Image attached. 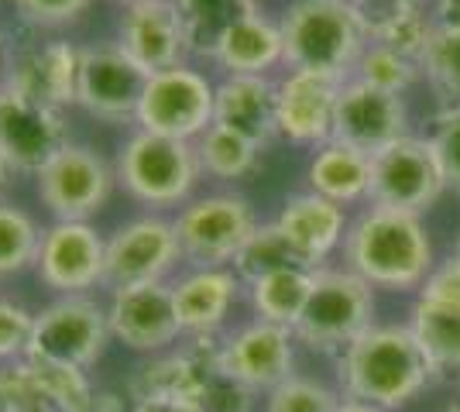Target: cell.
<instances>
[{
  "label": "cell",
  "instance_id": "obj_1",
  "mask_svg": "<svg viewBox=\"0 0 460 412\" xmlns=\"http://www.w3.org/2000/svg\"><path fill=\"white\" fill-rule=\"evenodd\" d=\"M347 268L371 289H420L433 272V241L416 214L367 206L344 234Z\"/></svg>",
  "mask_w": 460,
  "mask_h": 412
},
{
  "label": "cell",
  "instance_id": "obj_2",
  "mask_svg": "<svg viewBox=\"0 0 460 412\" xmlns=\"http://www.w3.org/2000/svg\"><path fill=\"white\" fill-rule=\"evenodd\" d=\"M347 399L399 409L429 385L433 364L409 327H371L337 361Z\"/></svg>",
  "mask_w": 460,
  "mask_h": 412
},
{
  "label": "cell",
  "instance_id": "obj_3",
  "mask_svg": "<svg viewBox=\"0 0 460 412\" xmlns=\"http://www.w3.org/2000/svg\"><path fill=\"white\" fill-rule=\"evenodd\" d=\"M286 66L347 79L371 45V18L347 0H292L279 21Z\"/></svg>",
  "mask_w": 460,
  "mask_h": 412
},
{
  "label": "cell",
  "instance_id": "obj_4",
  "mask_svg": "<svg viewBox=\"0 0 460 412\" xmlns=\"http://www.w3.org/2000/svg\"><path fill=\"white\" fill-rule=\"evenodd\" d=\"M375 327V289L350 268H316L306 310L296 323V340L309 351L344 354Z\"/></svg>",
  "mask_w": 460,
  "mask_h": 412
},
{
  "label": "cell",
  "instance_id": "obj_5",
  "mask_svg": "<svg viewBox=\"0 0 460 412\" xmlns=\"http://www.w3.org/2000/svg\"><path fill=\"white\" fill-rule=\"evenodd\" d=\"M199 176H203V165H199L196 141L137 131L117 155L120 186L137 203L155 206V210L186 203Z\"/></svg>",
  "mask_w": 460,
  "mask_h": 412
},
{
  "label": "cell",
  "instance_id": "obj_6",
  "mask_svg": "<svg viewBox=\"0 0 460 412\" xmlns=\"http://www.w3.org/2000/svg\"><path fill=\"white\" fill-rule=\"evenodd\" d=\"M111 340L114 337L103 306H96L90 295H58L35 313L28 361L90 372Z\"/></svg>",
  "mask_w": 460,
  "mask_h": 412
},
{
  "label": "cell",
  "instance_id": "obj_7",
  "mask_svg": "<svg viewBox=\"0 0 460 412\" xmlns=\"http://www.w3.org/2000/svg\"><path fill=\"white\" fill-rule=\"evenodd\" d=\"M172 227L190 268H230L248 237L258 231V220L244 197L213 193L186 203Z\"/></svg>",
  "mask_w": 460,
  "mask_h": 412
},
{
  "label": "cell",
  "instance_id": "obj_8",
  "mask_svg": "<svg viewBox=\"0 0 460 412\" xmlns=\"http://www.w3.org/2000/svg\"><path fill=\"white\" fill-rule=\"evenodd\" d=\"M217 86L186 62L148 76L145 97L137 103V127L148 135L199 141L213 127Z\"/></svg>",
  "mask_w": 460,
  "mask_h": 412
},
{
  "label": "cell",
  "instance_id": "obj_9",
  "mask_svg": "<svg viewBox=\"0 0 460 412\" xmlns=\"http://www.w3.org/2000/svg\"><path fill=\"white\" fill-rule=\"evenodd\" d=\"M443 189L447 182H443L440 162L426 137L405 135L402 141L371 155V186H367L371 206L420 216L440 199Z\"/></svg>",
  "mask_w": 460,
  "mask_h": 412
},
{
  "label": "cell",
  "instance_id": "obj_10",
  "mask_svg": "<svg viewBox=\"0 0 460 412\" xmlns=\"http://www.w3.org/2000/svg\"><path fill=\"white\" fill-rule=\"evenodd\" d=\"M66 145L69 131L62 110L31 100L11 83L0 86V152L14 172L39 176Z\"/></svg>",
  "mask_w": 460,
  "mask_h": 412
},
{
  "label": "cell",
  "instance_id": "obj_11",
  "mask_svg": "<svg viewBox=\"0 0 460 412\" xmlns=\"http://www.w3.org/2000/svg\"><path fill=\"white\" fill-rule=\"evenodd\" d=\"M179 261H182V248H179L172 220L137 216L107 237L103 285L124 289V285L165 282Z\"/></svg>",
  "mask_w": 460,
  "mask_h": 412
},
{
  "label": "cell",
  "instance_id": "obj_12",
  "mask_svg": "<svg viewBox=\"0 0 460 412\" xmlns=\"http://www.w3.org/2000/svg\"><path fill=\"white\" fill-rule=\"evenodd\" d=\"M107 268V241L96 234L90 220H56L41 231V248L35 272L41 285L58 295H86L103 285Z\"/></svg>",
  "mask_w": 460,
  "mask_h": 412
},
{
  "label": "cell",
  "instance_id": "obj_13",
  "mask_svg": "<svg viewBox=\"0 0 460 412\" xmlns=\"http://www.w3.org/2000/svg\"><path fill=\"white\" fill-rule=\"evenodd\" d=\"M405 135H409V110L402 93L378 90L358 76L341 83L333 141H344L365 155H378L382 148L402 141Z\"/></svg>",
  "mask_w": 460,
  "mask_h": 412
},
{
  "label": "cell",
  "instance_id": "obj_14",
  "mask_svg": "<svg viewBox=\"0 0 460 412\" xmlns=\"http://www.w3.org/2000/svg\"><path fill=\"white\" fill-rule=\"evenodd\" d=\"M114 172L86 145H66L39 172V197L56 220H90L111 197Z\"/></svg>",
  "mask_w": 460,
  "mask_h": 412
},
{
  "label": "cell",
  "instance_id": "obj_15",
  "mask_svg": "<svg viewBox=\"0 0 460 412\" xmlns=\"http://www.w3.org/2000/svg\"><path fill=\"white\" fill-rule=\"evenodd\" d=\"M148 73L120 52V45H90L79 56L76 103L100 120H135L137 103L145 97Z\"/></svg>",
  "mask_w": 460,
  "mask_h": 412
},
{
  "label": "cell",
  "instance_id": "obj_16",
  "mask_svg": "<svg viewBox=\"0 0 460 412\" xmlns=\"http://www.w3.org/2000/svg\"><path fill=\"white\" fill-rule=\"evenodd\" d=\"M107 323H111V337L120 340L128 351L162 354L165 347H172L182 337V327L175 320L172 282L111 289Z\"/></svg>",
  "mask_w": 460,
  "mask_h": 412
},
{
  "label": "cell",
  "instance_id": "obj_17",
  "mask_svg": "<svg viewBox=\"0 0 460 412\" xmlns=\"http://www.w3.org/2000/svg\"><path fill=\"white\" fill-rule=\"evenodd\" d=\"M296 344L299 340L288 327L254 320L220 340V364L254 395L271 392L296 374Z\"/></svg>",
  "mask_w": 460,
  "mask_h": 412
},
{
  "label": "cell",
  "instance_id": "obj_18",
  "mask_svg": "<svg viewBox=\"0 0 460 412\" xmlns=\"http://www.w3.org/2000/svg\"><path fill=\"white\" fill-rule=\"evenodd\" d=\"M117 45L128 59H135L148 76L182 66L190 56V35L172 0H141L131 4L117 28Z\"/></svg>",
  "mask_w": 460,
  "mask_h": 412
},
{
  "label": "cell",
  "instance_id": "obj_19",
  "mask_svg": "<svg viewBox=\"0 0 460 412\" xmlns=\"http://www.w3.org/2000/svg\"><path fill=\"white\" fill-rule=\"evenodd\" d=\"M344 79L320 76L306 69H288L279 90V135L288 137L292 145H313L320 148L333 137V114H337V97H341Z\"/></svg>",
  "mask_w": 460,
  "mask_h": 412
},
{
  "label": "cell",
  "instance_id": "obj_20",
  "mask_svg": "<svg viewBox=\"0 0 460 412\" xmlns=\"http://www.w3.org/2000/svg\"><path fill=\"white\" fill-rule=\"evenodd\" d=\"M79 56H83V48L62 39L28 45L7 62V83L45 107L62 110L66 103H76Z\"/></svg>",
  "mask_w": 460,
  "mask_h": 412
},
{
  "label": "cell",
  "instance_id": "obj_21",
  "mask_svg": "<svg viewBox=\"0 0 460 412\" xmlns=\"http://www.w3.org/2000/svg\"><path fill=\"white\" fill-rule=\"evenodd\" d=\"M244 282L234 268H190L172 282L175 320L182 337H217L237 306Z\"/></svg>",
  "mask_w": 460,
  "mask_h": 412
},
{
  "label": "cell",
  "instance_id": "obj_22",
  "mask_svg": "<svg viewBox=\"0 0 460 412\" xmlns=\"http://www.w3.org/2000/svg\"><path fill=\"white\" fill-rule=\"evenodd\" d=\"M213 124L265 148L279 135V90L269 76H227L217 83Z\"/></svg>",
  "mask_w": 460,
  "mask_h": 412
},
{
  "label": "cell",
  "instance_id": "obj_23",
  "mask_svg": "<svg viewBox=\"0 0 460 412\" xmlns=\"http://www.w3.org/2000/svg\"><path fill=\"white\" fill-rule=\"evenodd\" d=\"M275 224L282 227V234L316 268H323V261L344 244V234H347L344 206L326 197H316V193H296V197H288L282 214L275 216Z\"/></svg>",
  "mask_w": 460,
  "mask_h": 412
},
{
  "label": "cell",
  "instance_id": "obj_24",
  "mask_svg": "<svg viewBox=\"0 0 460 412\" xmlns=\"http://www.w3.org/2000/svg\"><path fill=\"white\" fill-rule=\"evenodd\" d=\"M213 59L227 69V76H265L271 66L286 62L282 28L251 7L220 35Z\"/></svg>",
  "mask_w": 460,
  "mask_h": 412
},
{
  "label": "cell",
  "instance_id": "obj_25",
  "mask_svg": "<svg viewBox=\"0 0 460 412\" xmlns=\"http://www.w3.org/2000/svg\"><path fill=\"white\" fill-rule=\"evenodd\" d=\"M309 193L316 197H326L333 203H358V199H367V186H371V155L350 148L344 141H326L320 145L313 158H309Z\"/></svg>",
  "mask_w": 460,
  "mask_h": 412
},
{
  "label": "cell",
  "instance_id": "obj_26",
  "mask_svg": "<svg viewBox=\"0 0 460 412\" xmlns=\"http://www.w3.org/2000/svg\"><path fill=\"white\" fill-rule=\"evenodd\" d=\"M409 316V330L416 334L433 372L460 374V299L420 295Z\"/></svg>",
  "mask_w": 460,
  "mask_h": 412
},
{
  "label": "cell",
  "instance_id": "obj_27",
  "mask_svg": "<svg viewBox=\"0 0 460 412\" xmlns=\"http://www.w3.org/2000/svg\"><path fill=\"white\" fill-rule=\"evenodd\" d=\"M422 73L450 103H460V0L433 4V39L422 56Z\"/></svg>",
  "mask_w": 460,
  "mask_h": 412
},
{
  "label": "cell",
  "instance_id": "obj_28",
  "mask_svg": "<svg viewBox=\"0 0 460 412\" xmlns=\"http://www.w3.org/2000/svg\"><path fill=\"white\" fill-rule=\"evenodd\" d=\"M244 289H248L251 310L258 313V320L296 330L299 316L306 310L309 289H313V272H306V268H282V272H271L265 278H258V282H251Z\"/></svg>",
  "mask_w": 460,
  "mask_h": 412
},
{
  "label": "cell",
  "instance_id": "obj_29",
  "mask_svg": "<svg viewBox=\"0 0 460 412\" xmlns=\"http://www.w3.org/2000/svg\"><path fill=\"white\" fill-rule=\"evenodd\" d=\"M237 278L251 285V282H258V278H265L271 272H282V268H306V272H316V265L309 261L286 234H282V227L271 220V224H258V231L248 237V244L241 248V255L234 258V265H230Z\"/></svg>",
  "mask_w": 460,
  "mask_h": 412
},
{
  "label": "cell",
  "instance_id": "obj_30",
  "mask_svg": "<svg viewBox=\"0 0 460 412\" xmlns=\"http://www.w3.org/2000/svg\"><path fill=\"white\" fill-rule=\"evenodd\" d=\"M433 39V11L422 4H388L378 18H371V41L420 62Z\"/></svg>",
  "mask_w": 460,
  "mask_h": 412
},
{
  "label": "cell",
  "instance_id": "obj_31",
  "mask_svg": "<svg viewBox=\"0 0 460 412\" xmlns=\"http://www.w3.org/2000/svg\"><path fill=\"white\" fill-rule=\"evenodd\" d=\"M172 4L179 7L182 24H186L190 52H203V56H213L220 35H224L244 11L254 7L248 0H172Z\"/></svg>",
  "mask_w": 460,
  "mask_h": 412
},
{
  "label": "cell",
  "instance_id": "obj_32",
  "mask_svg": "<svg viewBox=\"0 0 460 412\" xmlns=\"http://www.w3.org/2000/svg\"><path fill=\"white\" fill-rule=\"evenodd\" d=\"M196 152H199V165L203 172L213 179H241L248 176L258 162V145H251L248 137L234 135L227 127L213 124L207 135L196 141Z\"/></svg>",
  "mask_w": 460,
  "mask_h": 412
},
{
  "label": "cell",
  "instance_id": "obj_33",
  "mask_svg": "<svg viewBox=\"0 0 460 412\" xmlns=\"http://www.w3.org/2000/svg\"><path fill=\"white\" fill-rule=\"evenodd\" d=\"M41 231L14 203H0V275H18L39 261Z\"/></svg>",
  "mask_w": 460,
  "mask_h": 412
},
{
  "label": "cell",
  "instance_id": "obj_34",
  "mask_svg": "<svg viewBox=\"0 0 460 412\" xmlns=\"http://www.w3.org/2000/svg\"><path fill=\"white\" fill-rule=\"evenodd\" d=\"M28 364H31L35 381H39L41 395H45V406L52 412H96L100 392L90 385L86 372L56 368V364H35V361H28Z\"/></svg>",
  "mask_w": 460,
  "mask_h": 412
},
{
  "label": "cell",
  "instance_id": "obj_35",
  "mask_svg": "<svg viewBox=\"0 0 460 412\" xmlns=\"http://www.w3.org/2000/svg\"><path fill=\"white\" fill-rule=\"evenodd\" d=\"M354 73H358V79H365V83L378 86V90L405 93V90L420 79L422 66L399 56V52H392V48H385V45H375V41H371Z\"/></svg>",
  "mask_w": 460,
  "mask_h": 412
},
{
  "label": "cell",
  "instance_id": "obj_36",
  "mask_svg": "<svg viewBox=\"0 0 460 412\" xmlns=\"http://www.w3.org/2000/svg\"><path fill=\"white\" fill-rule=\"evenodd\" d=\"M341 409V395L333 389H326L316 378H303L292 374L279 389L269 392L265 412H337Z\"/></svg>",
  "mask_w": 460,
  "mask_h": 412
},
{
  "label": "cell",
  "instance_id": "obj_37",
  "mask_svg": "<svg viewBox=\"0 0 460 412\" xmlns=\"http://www.w3.org/2000/svg\"><path fill=\"white\" fill-rule=\"evenodd\" d=\"M426 141L433 145V155L440 162L447 189L460 193V103H447L433 118Z\"/></svg>",
  "mask_w": 460,
  "mask_h": 412
},
{
  "label": "cell",
  "instance_id": "obj_38",
  "mask_svg": "<svg viewBox=\"0 0 460 412\" xmlns=\"http://www.w3.org/2000/svg\"><path fill=\"white\" fill-rule=\"evenodd\" d=\"M251 402H254V392H251L248 385H241L234 374L224 372V364H217V368H210V374L203 378L192 409L196 412H251Z\"/></svg>",
  "mask_w": 460,
  "mask_h": 412
},
{
  "label": "cell",
  "instance_id": "obj_39",
  "mask_svg": "<svg viewBox=\"0 0 460 412\" xmlns=\"http://www.w3.org/2000/svg\"><path fill=\"white\" fill-rule=\"evenodd\" d=\"M31 327H35V313H28L18 302L0 299V368L28 357Z\"/></svg>",
  "mask_w": 460,
  "mask_h": 412
},
{
  "label": "cell",
  "instance_id": "obj_40",
  "mask_svg": "<svg viewBox=\"0 0 460 412\" xmlns=\"http://www.w3.org/2000/svg\"><path fill=\"white\" fill-rule=\"evenodd\" d=\"M21 11V18L35 28H62L90 7V0H14Z\"/></svg>",
  "mask_w": 460,
  "mask_h": 412
},
{
  "label": "cell",
  "instance_id": "obj_41",
  "mask_svg": "<svg viewBox=\"0 0 460 412\" xmlns=\"http://www.w3.org/2000/svg\"><path fill=\"white\" fill-rule=\"evenodd\" d=\"M131 412H196L190 402L179 399H162V395H148V399H131Z\"/></svg>",
  "mask_w": 460,
  "mask_h": 412
},
{
  "label": "cell",
  "instance_id": "obj_42",
  "mask_svg": "<svg viewBox=\"0 0 460 412\" xmlns=\"http://www.w3.org/2000/svg\"><path fill=\"white\" fill-rule=\"evenodd\" d=\"M337 412H388V409L371 406V402H361V399H341V409Z\"/></svg>",
  "mask_w": 460,
  "mask_h": 412
},
{
  "label": "cell",
  "instance_id": "obj_43",
  "mask_svg": "<svg viewBox=\"0 0 460 412\" xmlns=\"http://www.w3.org/2000/svg\"><path fill=\"white\" fill-rule=\"evenodd\" d=\"M7 176H11V165H7V158H4V152H0V189H4Z\"/></svg>",
  "mask_w": 460,
  "mask_h": 412
},
{
  "label": "cell",
  "instance_id": "obj_44",
  "mask_svg": "<svg viewBox=\"0 0 460 412\" xmlns=\"http://www.w3.org/2000/svg\"><path fill=\"white\" fill-rule=\"evenodd\" d=\"M7 83V59H4V48H0V86Z\"/></svg>",
  "mask_w": 460,
  "mask_h": 412
},
{
  "label": "cell",
  "instance_id": "obj_45",
  "mask_svg": "<svg viewBox=\"0 0 460 412\" xmlns=\"http://www.w3.org/2000/svg\"><path fill=\"white\" fill-rule=\"evenodd\" d=\"M347 4H354V7H367V4H382V0H347Z\"/></svg>",
  "mask_w": 460,
  "mask_h": 412
},
{
  "label": "cell",
  "instance_id": "obj_46",
  "mask_svg": "<svg viewBox=\"0 0 460 412\" xmlns=\"http://www.w3.org/2000/svg\"><path fill=\"white\" fill-rule=\"evenodd\" d=\"M388 4H422V0H388Z\"/></svg>",
  "mask_w": 460,
  "mask_h": 412
},
{
  "label": "cell",
  "instance_id": "obj_47",
  "mask_svg": "<svg viewBox=\"0 0 460 412\" xmlns=\"http://www.w3.org/2000/svg\"><path fill=\"white\" fill-rule=\"evenodd\" d=\"M443 412H460V402H454V406H447Z\"/></svg>",
  "mask_w": 460,
  "mask_h": 412
},
{
  "label": "cell",
  "instance_id": "obj_48",
  "mask_svg": "<svg viewBox=\"0 0 460 412\" xmlns=\"http://www.w3.org/2000/svg\"><path fill=\"white\" fill-rule=\"evenodd\" d=\"M124 4H128V7H131V4H141V0H124Z\"/></svg>",
  "mask_w": 460,
  "mask_h": 412
},
{
  "label": "cell",
  "instance_id": "obj_49",
  "mask_svg": "<svg viewBox=\"0 0 460 412\" xmlns=\"http://www.w3.org/2000/svg\"><path fill=\"white\" fill-rule=\"evenodd\" d=\"M457 258H460V237H457Z\"/></svg>",
  "mask_w": 460,
  "mask_h": 412
},
{
  "label": "cell",
  "instance_id": "obj_50",
  "mask_svg": "<svg viewBox=\"0 0 460 412\" xmlns=\"http://www.w3.org/2000/svg\"><path fill=\"white\" fill-rule=\"evenodd\" d=\"M41 412H52V409H41Z\"/></svg>",
  "mask_w": 460,
  "mask_h": 412
},
{
  "label": "cell",
  "instance_id": "obj_51",
  "mask_svg": "<svg viewBox=\"0 0 460 412\" xmlns=\"http://www.w3.org/2000/svg\"><path fill=\"white\" fill-rule=\"evenodd\" d=\"M248 4H254V0H248Z\"/></svg>",
  "mask_w": 460,
  "mask_h": 412
}]
</instances>
